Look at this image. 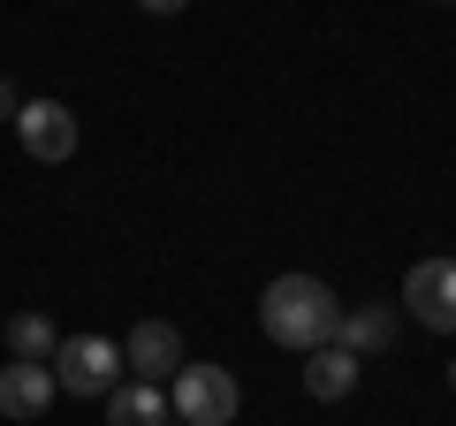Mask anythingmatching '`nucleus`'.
I'll use <instances>...</instances> for the list:
<instances>
[{
	"label": "nucleus",
	"instance_id": "f257e3e1",
	"mask_svg": "<svg viewBox=\"0 0 456 426\" xmlns=\"http://www.w3.org/2000/svg\"><path fill=\"white\" fill-rule=\"evenodd\" d=\"M259 328L281 350H320V343L342 335V297L320 274H274L259 290Z\"/></svg>",
	"mask_w": 456,
	"mask_h": 426
},
{
	"label": "nucleus",
	"instance_id": "f03ea898",
	"mask_svg": "<svg viewBox=\"0 0 456 426\" xmlns=\"http://www.w3.org/2000/svg\"><path fill=\"white\" fill-rule=\"evenodd\" d=\"M167 404H175L183 426H228L236 404H244V389H236L228 365H183V373L167 381Z\"/></svg>",
	"mask_w": 456,
	"mask_h": 426
},
{
	"label": "nucleus",
	"instance_id": "7ed1b4c3",
	"mask_svg": "<svg viewBox=\"0 0 456 426\" xmlns=\"http://www.w3.org/2000/svg\"><path fill=\"white\" fill-rule=\"evenodd\" d=\"M53 381H61V396H114L122 389V343H107V335H61Z\"/></svg>",
	"mask_w": 456,
	"mask_h": 426
},
{
	"label": "nucleus",
	"instance_id": "20e7f679",
	"mask_svg": "<svg viewBox=\"0 0 456 426\" xmlns=\"http://www.w3.org/2000/svg\"><path fill=\"white\" fill-rule=\"evenodd\" d=\"M403 305H411L419 328L456 335V259H419V266H411V282H403Z\"/></svg>",
	"mask_w": 456,
	"mask_h": 426
},
{
	"label": "nucleus",
	"instance_id": "39448f33",
	"mask_svg": "<svg viewBox=\"0 0 456 426\" xmlns=\"http://www.w3.org/2000/svg\"><path fill=\"white\" fill-rule=\"evenodd\" d=\"M122 365H130V381H152V389H167V381L183 373V335L167 328V320H137L130 343H122Z\"/></svg>",
	"mask_w": 456,
	"mask_h": 426
},
{
	"label": "nucleus",
	"instance_id": "423d86ee",
	"mask_svg": "<svg viewBox=\"0 0 456 426\" xmlns=\"http://www.w3.org/2000/svg\"><path fill=\"white\" fill-rule=\"evenodd\" d=\"M16 137H23L31 160H69V152H77V115H69L61 99H23Z\"/></svg>",
	"mask_w": 456,
	"mask_h": 426
},
{
	"label": "nucleus",
	"instance_id": "0eeeda50",
	"mask_svg": "<svg viewBox=\"0 0 456 426\" xmlns=\"http://www.w3.org/2000/svg\"><path fill=\"white\" fill-rule=\"evenodd\" d=\"M53 396H61L53 365H38V358H8L0 365V419H46Z\"/></svg>",
	"mask_w": 456,
	"mask_h": 426
},
{
	"label": "nucleus",
	"instance_id": "6e6552de",
	"mask_svg": "<svg viewBox=\"0 0 456 426\" xmlns=\"http://www.w3.org/2000/svg\"><path fill=\"white\" fill-rule=\"evenodd\" d=\"M305 389L320 396V404H342V396L358 389V350H350V343H320V350H305Z\"/></svg>",
	"mask_w": 456,
	"mask_h": 426
},
{
	"label": "nucleus",
	"instance_id": "1a4fd4ad",
	"mask_svg": "<svg viewBox=\"0 0 456 426\" xmlns=\"http://www.w3.org/2000/svg\"><path fill=\"white\" fill-rule=\"evenodd\" d=\"M167 389H152V381H122V389L107 396V426H167Z\"/></svg>",
	"mask_w": 456,
	"mask_h": 426
},
{
	"label": "nucleus",
	"instance_id": "9d476101",
	"mask_svg": "<svg viewBox=\"0 0 456 426\" xmlns=\"http://www.w3.org/2000/svg\"><path fill=\"white\" fill-rule=\"evenodd\" d=\"M395 312H403V305H350V312H342V335H335V343H350L358 358H373V350L395 343Z\"/></svg>",
	"mask_w": 456,
	"mask_h": 426
},
{
	"label": "nucleus",
	"instance_id": "9b49d317",
	"mask_svg": "<svg viewBox=\"0 0 456 426\" xmlns=\"http://www.w3.org/2000/svg\"><path fill=\"white\" fill-rule=\"evenodd\" d=\"M53 350H61V335H53L46 312H16V320H8V358H38V365H53Z\"/></svg>",
	"mask_w": 456,
	"mask_h": 426
},
{
	"label": "nucleus",
	"instance_id": "f8f14e48",
	"mask_svg": "<svg viewBox=\"0 0 456 426\" xmlns=\"http://www.w3.org/2000/svg\"><path fill=\"white\" fill-rule=\"evenodd\" d=\"M16 115H23V99H16V84L0 77V122H16Z\"/></svg>",
	"mask_w": 456,
	"mask_h": 426
},
{
	"label": "nucleus",
	"instance_id": "ddd939ff",
	"mask_svg": "<svg viewBox=\"0 0 456 426\" xmlns=\"http://www.w3.org/2000/svg\"><path fill=\"white\" fill-rule=\"evenodd\" d=\"M137 8H152V16H183L191 0H137Z\"/></svg>",
	"mask_w": 456,
	"mask_h": 426
},
{
	"label": "nucleus",
	"instance_id": "4468645a",
	"mask_svg": "<svg viewBox=\"0 0 456 426\" xmlns=\"http://www.w3.org/2000/svg\"><path fill=\"white\" fill-rule=\"evenodd\" d=\"M449 389H456V358H449Z\"/></svg>",
	"mask_w": 456,
	"mask_h": 426
}]
</instances>
